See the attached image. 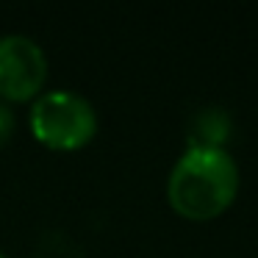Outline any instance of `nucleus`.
Here are the masks:
<instances>
[{"instance_id": "39448f33", "label": "nucleus", "mask_w": 258, "mask_h": 258, "mask_svg": "<svg viewBox=\"0 0 258 258\" xmlns=\"http://www.w3.org/2000/svg\"><path fill=\"white\" fill-rule=\"evenodd\" d=\"M14 131H17V111L12 103L0 100V147H6L12 142Z\"/></svg>"}, {"instance_id": "7ed1b4c3", "label": "nucleus", "mask_w": 258, "mask_h": 258, "mask_svg": "<svg viewBox=\"0 0 258 258\" xmlns=\"http://www.w3.org/2000/svg\"><path fill=\"white\" fill-rule=\"evenodd\" d=\"M47 53L28 34H0V100L28 103L45 92Z\"/></svg>"}, {"instance_id": "423d86ee", "label": "nucleus", "mask_w": 258, "mask_h": 258, "mask_svg": "<svg viewBox=\"0 0 258 258\" xmlns=\"http://www.w3.org/2000/svg\"><path fill=\"white\" fill-rule=\"evenodd\" d=\"M0 258H9V255H6V252H3V250H0Z\"/></svg>"}, {"instance_id": "20e7f679", "label": "nucleus", "mask_w": 258, "mask_h": 258, "mask_svg": "<svg viewBox=\"0 0 258 258\" xmlns=\"http://www.w3.org/2000/svg\"><path fill=\"white\" fill-rule=\"evenodd\" d=\"M230 131H233V119L225 108H197L189 122V147H228Z\"/></svg>"}, {"instance_id": "f03ea898", "label": "nucleus", "mask_w": 258, "mask_h": 258, "mask_svg": "<svg viewBox=\"0 0 258 258\" xmlns=\"http://www.w3.org/2000/svg\"><path fill=\"white\" fill-rule=\"evenodd\" d=\"M28 128L50 150H81L97 134V108L75 89H45L28 108Z\"/></svg>"}, {"instance_id": "f257e3e1", "label": "nucleus", "mask_w": 258, "mask_h": 258, "mask_svg": "<svg viewBox=\"0 0 258 258\" xmlns=\"http://www.w3.org/2000/svg\"><path fill=\"white\" fill-rule=\"evenodd\" d=\"M239 186L241 169L228 147H186L167 175V203L178 217L206 222L233 206Z\"/></svg>"}]
</instances>
